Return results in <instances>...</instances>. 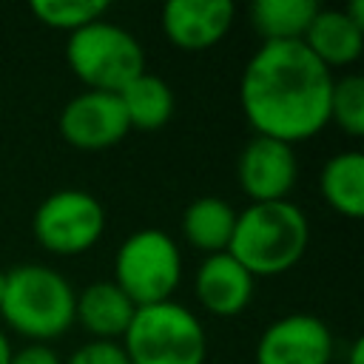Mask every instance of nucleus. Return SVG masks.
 I'll use <instances>...</instances> for the list:
<instances>
[{
  "label": "nucleus",
  "mask_w": 364,
  "mask_h": 364,
  "mask_svg": "<svg viewBox=\"0 0 364 364\" xmlns=\"http://www.w3.org/2000/svg\"><path fill=\"white\" fill-rule=\"evenodd\" d=\"M333 74L301 40L262 43L239 82L242 111L256 136L304 142L330 122Z\"/></svg>",
  "instance_id": "nucleus-1"
},
{
  "label": "nucleus",
  "mask_w": 364,
  "mask_h": 364,
  "mask_svg": "<svg viewBox=\"0 0 364 364\" xmlns=\"http://www.w3.org/2000/svg\"><path fill=\"white\" fill-rule=\"evenodd\" d=\"M307 242L310 225L299 205L287 199L253 202L242 213H236L228 253L253 279L279 276L304 256Z\"/></svg>",
  "instance_id": "nucleus-2"
},
{
  "label": "nucleus",
  "mask_w": 364,
  "mask_h": 364,
  "mask_svg": "<svg viewBox=\"0 0 364 364\" xmlns=\"http://www.w3.org/2000/svg\"><path fill=\"white\" fill-rule=\"evenodd\" d=\"M74 287L54 267L17 264L6 270L0 316L20 336L46 344L74 324Z\"/></svg>",
  "instance_id": "nucleus-3"
},
{
  "label": "nucleus",
  "mask_w": 364,
  "mask_h": 364,
  "mask_svg": "<svg viewBox=\"0 0 364 364\" xmlns=\"http://www.w3.org/2000/svg\"><path fill=\"white\" fill-rule=\"evenodd\" d=\"M122 350L128 364H205L208 338L202 321L168 299L134 310Z\"/></svg>",
  "instance_id": "nucleus-4"
},
{
  "label": "nucleus",
  "mask_w": 364,
  "mask_h": 364,
  "mask_svg": "<svg viewBox=\"0 0 364 364\" xmlns=\"http://www.w3.org/2000/svg\"><path fill=\"white\" fill-rule=\"evenodd\" d=\"M65 60L88 91L105 94H119L145 71V54L136 37L105 20L68 34Z\"/></svg>",
  "instance_id": "nucleus-5"
},
{
  "label": "nucleus",
  "mask_w": 364,
  "mask_h": 364,
  "mask_svg": "<svg viewBox=\"0 0 364 364\" xmlns=\"http://www.w3.org/2000/svg\"><path fill=\"white\" fill-rule=\"evenodd\" d=\"M182 279V256L176 242L156 228L131 233L114 259V284L134 307L168 301Z\"/></svg>",
  "instance_id": "nucleus-6"
},
{
  "label": "nucleus",
  "mask_w": 364,
  "mask_h": 364,
  "mask_svg": "<svg viewBox=\"0 0 364 364\" xmlns=\"http://www.w3.org/2000/svg\"><path fill=\"white\" fill-rule=\"evenodd\" d=\"M31 230L46 250L57 256H80L100 242L105 230V210L97 196L65 188L37 205Z\"/></svg>",
  "instance_id": "nucleus-7"
},
{
  "label": "nucleus",
  "mask_w": 364,
  "mask_h": 364,
  "mask_svg": "<svg viewBox=\"0 0 364 364\" xmlns=\"http://www.w3.org/2000/svg\"><path fill=\"white\" fill-rule=\"evenodd\" d=\"M333 333L313 313H290L264 327L256 364H330Z\"/></svg>",
  "instance_id": "nucleus-8"
},
{
  "label": "nucleus",
  "mask_w": 364,
  "mask_h": 364,
  "mask_svg": "<svg viewBox=\"0 0 364 364\" xmlns=\"http://www.w3.org/2000/svg\"><path fill=\"white\" fill-rule=\"evenodd\" d=\"M131 131L125 108L117 94L82 91L60 111V136L82 151H100L117 145Z\"/></svg>",
  "instance_id": "nucleus-9"
},
{
  "label": "nucleus",
  "mask_w": 364,
  "mask_h": 364,
  "mask_svg": "<svg viewBox=\"0 0 364 364\" xmlns=\"http://www.w3.org/2000/svg\"><path fill=\"white\" fill-rule=\"evenodd\" d=\"M239 188L253 202H279L284 199L299 176L293 145L270 139V136H253L239 154L236 162Z\"/></svg>",
  "instance_id": "nucleus-10"
},
{
  "label": "nucleus",
  "mask_w": 364,
  "mask_h": 364,
  "mask_svg": "<svg viewBox=\"0 0 364 364\" xmlns=\"http://www.w3.org/2000/svg\"><path fill=\"white\" fill-rule=\"evenodd\" d=\"M230 0H171L162 9V31L182 51L216 46L233 26Z\"/></svg>",
  "instance_id": "nucleus-11"
},
{
  "label": "nucleus",
  "mask_w": 364,
  "mask_h": 364,
  "mask_svg": "<svg viewBox=\"0 0 364 364\" xmlns=\"http://www.w3.org/2000/svg\"><path fill=\"white\" fill-rule=\"evenodd\" d=\"M193 290L199 304L222 318L242 313L253 299V276L228 253H210L196 267Z\"/></svg>",
  "instance_id": "nucleus-12"
},
{
  "label": "nucleus",
  "mask_w": 364,
  "mask_h": 364,
  "mask_svg": "<svg viewBox=\"0 0 364 364\" xmlns=\"http://www.w3.org/2000/svg\"><path fill=\"white\" fill-rule=\"evenodd\" d=\"M134 310V301L114 282H97L77 293L74 321H80L97 341H114L117 336H125Z\"/></svg>",
  "instance_id": "nucleus-13"
},
{
  "label": "nucleus",
  "mask_w": 364,
  "mask_h": 364,
  "mask_svg": "<svg viewBox=\"0 0 364 364\" xmlns=\"http://www.w3.org/2000/svg\"><path fill=\"white\" fill-rule=\"evenodd\" d=\"M301 43L310 48V54L324 65V68H338V65H350L361 57L364 48V28L355 26L344 9H327L313 17V23L307 26Z\"/></svg>",
  "instance_id": "nucleus-14"
},
{
  "label": "nucleus",
  "mask_w": 364,
  "mask_h": 364,
  "mask_svg": "<svg viewBox=\"0 0 364 364\" xmlns=\"http://www.w3.org/2000/svg\"><path fill=\"white\" fill-rule=\"evenodd\" d=\"M321 193L327 205L347 216L358 219L364 213V154L361 151H341L330 156L321 168Z\"/></svg>",
  "instance_id": "nucleus-15"
},
{
  "label": "nucleus",
  "mask_w": 364,
  "mask_h": 364,
  "mask_svg": "<svg viewBox=\"0 0 364 364\" xmlns=\"http://www.w3.org/2000/svg\"><path fill=\"white\" fill-rule=\"evenodd\" d=\"M236 225L233 208L219 196H199L193 199L182 213V233L196 247L210 253H222L230 245Z\"/></svg>",
  "instance_id": "nucleus-16"
},
{
  "label": "nucleus",
  "mask_w": 364,
  "mask_h": 364,
  "mask_svg": "<svg viewBox=\"0 0 364 364\" xmlns=\"http://www.w3.org/2000/svg\"><path fill=\"white\" fill-rule=\"evenodd\" d=\"M119 102L125 108L128 125L139 131H156L173 117V91L165 80L142 71L136 80H131L119 94Z\"/></svg>",
  "instance_id": "nucleus-17"
},
{
  "label": "nucleus",
  "mask_w": 364,
  "mask_h": 364,
  "mask_svg": "<svg viewBox=\"0 0 364 364\" xmlns=\"http://www.w3.org/2000/svg\"><path fill=\"white\" fill-rule=\"evenodd\" d=\"M316 14V0H256L250 6L253 28L264 37V43L301 40Z\"/></svg>",
  "instance_id": "nucleus-18"
},
{
  "label": "nucleus",
  "mask_w": 364,
  "mask_h": 364,
  "mask_svg": "<svg viewBox=\"0 0 364 364\" xmlns=\"http://www.w3.org/2000/svg\"><path fill=\"white\" fill-rule=\"evenodd\" d=\"M105 11H108L105 0H34L31 3V14L40 23L68 34L102 20Z\"/></svg>",
  "instance_id": "nucleus-19"
},
{
  "label": "nucleus",
  "mask_w": 364,
  "mask_h": 364,
  "mask_svg": "<svg viewBox=\"0 0 364 364\" xmlns=\"http://www.w3.org/2000/svg\"><path fill=\"white\" fill-rule=\"evenodd\" d=\"M330 122H336L350 136L364 134V80L358 74H347L341 80H333Z\"/></svg>",
  "instance_id": "nucleus-20"
},
{
  "label": "nucleus",
  "mask_w": 364,
  "mask_h": 364,
  "mask_svg": "<svg viewBox=\"0 0 364 364\" xmlns=\"http://www.w3.org/2000/svg\"><path fill=\"white\" fill-rule=\"evenodd\" d=\"M63 364H128V355L117 341H88L77 347Z\"/></svg>",
  "instance_id": "nucleus-21"
},
{
  "label": "nucleus",
  "mask_w": 364,
  "mask_h": 364,
  "mask_svg": "<svg viewBox=\"0 0 364 364\" xmlns=\"http://www.w3.org/2000/svg\"><path fill=\"white\" fill-rule=\"evenodd\" d=\"M9 364H63L60 355L48 347V344H26L23 350L11 353V361Z\"/></svg>",
  "instance_id": "nucleus-22"
},
{
  "label": "nucleus",
  "mask_w": 364,
  "mask_h": 364,
  "mask_svg": "<svg viewBox=\"0 0 364 364\" xmlns=\"http://www.w3.org/2000/svg\"><path fill=\"white\" fill-rule=\"evenodd\" d=\"M350 364H364V341L361 338H355L353 341V347H350V358H347Z\"/></svg>",
  "instance_id": "nucleus-23"
},
{
  "label": "nucleus",
  "mask_w": 364,
  "mask_h": 364,
  "mask_svg": "<svg viewBox=\"0 0 364 364\" xmlns=\"http://www.w3.org/2000/svg\"><path fill=\"white\" fill-rule=\"evenodd\" d=\"M11 344H9V338H6V333L0 330V364H9L11 361Z\"/></svg>",
  "instance_id": "nucleus-24"
},
{
  "label": "nucleus",
  "mask_w": 364,
  "mask_h": 364,
  "mask_svg": "<svg viewBox=\"0 0 364 364\" xmlns=\"http://www.w3.org/2000/svg\"><path fill=\"white\" fill-rule=\"evenodd\" d=\"M3 282H6V273L0 270V299H3Z\"/></svg>",
  "instance_id": "nucleus-25"
}]
</instances>
